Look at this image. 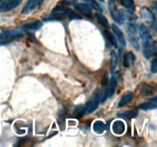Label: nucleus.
Here are the masks:
<instances>
[{"mask_svg":"<svg viewBox=\"0 0 157 147\" xmlns=\"http://www.w3.org/2000/svg\"><path fill=\"white\" fill-rule=\"evenodd\" d=\"M23 31L21 28L19 29H11V30H6L0 32V41H5V40L13 38L15 37L18 36L23 33Z\"/></svg>","mask_w":157,"mask_h":147,"instance_id":"nucleus-7","label":"nucleus"},{"mask_svg":"<svg viewBox=\"0 0 157 147\" xmlns=\"http://www.w3.org/2000/svg\"><path fill=\"white\" fill-rule=\"evenodd\" d=\"M120 3L127 10L133 12L135 10V3L133 0H120Z\"/></svg>","mask_w":157,"mask_h":147,"instance_id":"nucleus-19","label":"nucleus"},{"mask_svg":"<svg viewBox=\"0 0 157 147\" xmlns=\"http://www.w3.org/2000/svg\"><path fill=\"white\" fill-rule=\"evenodd\" d=\"M111 28L113 30V32L114 33L115 36H116L117 39L118 40V41L120 42L121 46L124 47L126 45V40H125V37H124V33H123L122 31L120 29V28L116 24L113 23L111 24Z\"/></svg>","mask_w":157,"mask_h":147,"instance_id":"nucleus-10","label":"nucleus"},{"mask_svg":"<svg viewBox=\"0 0 157 147\" xmlns=\"http://www.w3.org/2000/svg\"><path fill=\"white\" fill-rule=\"evenodd\" d=\"M150 70H151V72L153 74H156V71H157V61H156V58H155L153 60V61H152L151 68H150Z\"/></svg>","mask_w":157,"mask_h":147,"instance_id":"nucleus-25","label":"nucleus"},{"mask_svg":"<svg viewBox=\"0 0 157 147\" xmlns=\"http://www.w3.org/2000/svg\"><path fill=\"white\" fill-rule=\"evenodd\" d=\"M155 90L154 87H153L150 84H147V83H144L141 85L140 89V93L143 96H152L155 93Z\"/></svg>","mask_w":157,"mask_h":147,"instance_id":"nucleus-11","label":"nucleus"},{"mask_svg":"<svg viewBox=\"0 0 157 147\" xmlns=\"http://www.w3.org/2000/svg\"><path fill=\"white\" fill-rule=\"evenodd\" d=\"M41 26H42V22L41 21H39V20H35L34 21H31V22L23 24L20 28L25 32H28V31L38 30Z\"/></svg>","mask_w":157,"mask_h":147,"instance_id":"nucleus-9","label":"nucleus"},{"mask_svg":"<svg viewBox=\"0 0 157 147\" xmlns=\"http://www.w3.org/2000/svg\"><path fill=\"white\" fill-rule=\"evenodd\" d=\"M156 103L153 102V101H149V102L144 103L141 104L139 107L140 109L143 110H154L156 108Z\"/></svg>","mask_w":157,"mask_h":147,"instance_id":"nucleus-24","label":"nucleus"},{"mask_svg":"<svg viewBox=\"0 0 157 147\" xmlns=\"http://www.w3.org/2000/svg\"><path fill=\"white\" fill-rule=\"evenodd\" d=\"M126 126L124 123L121 120H117L113 124V131L117 135H121L124 133Z\"/></svg>","mask_w":157,"mask_h":147,"instance_id":"nucleus-14","label":"nucleus"},{"mask_svg":"<svg viewBox=\"0 0 157 147\" xmlns=\"http://www.w3.org/2000/svg\"><path fill=\"white\" fill-rule=\"evenodd\" d=\"M135 60H136V57H135L134 54L132 51H129L124 55V59H123V64L124 67L128 68L130 66L134 64Z\"/></svg>","mask_w":157,"mask_h":147,"instance_id":"nucleus-12","label":"nucleus"},{"mask_svg":"<svg viewBox=\"0 0 157 147\" xmlns=\"http://www.w3.org/2000/svg\"><path fill=\"white\" fill-rule=\"evenodd\" d=\"M126 21H127V33H128L129 39L136 51L140 50L139 40L137 35V26H136V17L132 13L127 14Z\"/></svg>","mask_w":157,"mask_h":147,"instance_id":"nucleus-2","label":"nucleus"},{"mask_svg":"<svg viewBox=\"0 0 157 147\" xmlns=\"http://www.w3.org/2000/svg\"><path fill=\"white\" fill-rule=\"evenodd\" d=\"M84 2L90 6L91 9H94V10L98 11V12H102V9H101V6L99 3L96 1V0H84Z\"/></svg>","mask_w":157,"mask_h":147,"instance_id":"nucleus-23","label":"nucleus"},{"mask_svg":"<svg viewBox=\"0 0 157 147\" xmlns=\"http://www.w3.org/2000/svg\"><path fill=\"white\" fill-rule=\"evenodd\" d=\"M74 7L75 8L78 12L82 14L84 17L87 18H92V12H91V8L87 4H84V3H78V4L74 5Z\"/></svg>","mask_w":157,"mask_h":147,"instance_id":"nucleus-8","label":"nucleus"},{"mask_svg":"<svg viewBox=\"0 0 157 147\" xmlns=\"http://www.w3.org/2000/svg\"><path fill=\"white\" fill-rule=\"evenodd\" d=\"M95 18H96L98 22L102 26L103 28L106 29H109L110 28V24H109V21L107 20V18L104 16V15H102L101 13H99V12H96L94 15Z\"/></svg>","mask_w":157,"mask_h":147,"instance_id":"nucleus-17","label":"nucleus"},{"mask_svg":"<svg viewBox=\"0 0 157 147\" xmlns=\"http://www.w3.org/2000/svg\"><path fill=\"white\" fill-rule=\"evenodd\" d=\"M106 130V125L101 120H97L94 123V130L97 133H103Z\"/></svg>","mask_w":157,"mask_h":147,"instance_id":"nucleus-21","label":"nucleus"},{"mask_svg":"<svg viewBox=\"0 0 157 147\" xmlns=\"http://www.w3.org/2000/svg\"><path fill=\"white\" fill-rule=\"evenodd\" d=\"M117 87V81L116 77H112L111 80L108 82L107 85V93H108V98H110V96H112L114 93L115 90H116Z\"/></svg>","mask_w":157,"mask_h":147,"instance_id":"nucleus-18","label":"nucleus"},{"mask_svg":"<svg viewBox=\"0 0 157 147\" xmlns=\"http://www.w3.org/2000/svg\"><path fill=\"white\" fill-rule=\"evenodd\" d=\"M117 61H118V58H117V53L114 51H111L110 55V69L112 74H114L117 65Z\"/></svg>","mask_w":157,"mask_h":147,"instance_id":"nucleus-15","label":"nucleus"},{"mask_svg":"<svg viewBox=\"0 0 157 147\" xmlns=\"http://www.w3.org/2000/svg\"><path fill=\"white\" fill-rule=\"evenodd\" d=\"M44 0H28L25 6L21 10L22 14H29L31 12L36 9L39 6H41Z\"/></svg>","mask_w":157,"mask_h":147,"instance_id":"nucleus-5","label":"nucleus"},{"mask_svg":"<svg viewBox=\"0 0 157 147\" xmlns=\"http://www.w3.org/2000/svg\"><path fill=\"white\" fill-rule=\"evenodd\" d=\"M86 113L85 107L83 105H79L75 108V113H74V116L77 119H80V118L82 117Z\"/></svg>","mask_w":157,"mask_h":147,"instance_id":"nucleus-22","label":"nucleus"},{"mask_svg":"<svg viewBox=\"0 0 157 147\" xmlns=\"http://www.w3.org/2000/svg\"><path fill=\"white\" fill-rule=\"evenodd\" d=\"M22 0H6L0 6V11L2 12H7L18 7Z\"/></svg>","mask_w":157,"mask_h":147,"instance_id":"nucleus-6","label":"nucleus"},{"mask_svg":"<svg viewBox=\"0 0 157 147\" xmlns=\"http://www.w3.org/2000/svg\"><path fill=\"white\" fill-rule=\"evenodd\" d=\"M138 116V111L136 110H127V111L122 112L117 114L118 117H122L126 119H132L136 118Z\"/></svg>","mask_w":157,"mask_h":147,"instance_id":"nucleus-16","label":"nucleus"},{"mask_svg":"<svg viewBox=\"0 0 157 147\" xmlns=\"http://www.w3.org/2000/svg\"><path fill=\"white\" fill-rule=\"evenodd\" d=\"M100 103V92L98 89H96L94 90V92L92 94L91 98L90 99V100L86 104L85 107L86 110V113L89 114V113H91L98 108V105H99Z\"/></svg>","mask_w":157,"mask_h":147,"instance_id":"nucleus-3","label":"nucleus"},{"mask_svg":"<svg viewBox=\"0 0 157 147\" xmlns=\"http://www.w3.org/2000/svg\"><path fill=\"white\" fill-rule=\"evenodd\" d=\"M140 15L150 25L153 26L156 29V17L150 9L147 7H143L140 9Z\"/></svg>","mask_w":157,"mask_h":147,"instance_id":"nucleus-4","label":"nucleus"},{"mask_svg":"<svg viewBox=\"0 0 157 147\" xmlns=\"http://www.w3.org/2000/svg\"><path fill=\"white\" fill-rule=\"evenodd\" d=\"M104 37L107 38V41L110 43V44H112L115 48H117L118 45H117V38H115L114 35H113V34L110 33L109 31L105 30L104 31Z\"/></svg>","mask_w":157,"mask_h":147,"instance_id":"nucleus-20","label":"nucleus"},{"mask_svg":"<svg viewBox=\"0 0 157 147\" xmlns=\"http://www.w3.org/2000/svg\"><path fill=\"white\" fill-rule=\"evenodd\" d=\"M133 100V93L130 91L127 92V93H125L122 96H121V100H120L119 103H118V107H124V106L127 105L129 103L131 102Z\"/></svg>","mask_w":157,"mask_h":147,"instance_id":"nucleus-13","label":"nucleus"},{"mask_svg":"<svg viewBox=\"0 0 157 147\" xmlns=\"http://www.w3.org/2000/svg\"><path fill=\"white\" fill-rule=\"evenodd\" d=\"M139 34L140 36L144 58L150 59L156 51V44L153 41L151 32L147 25L141 24L139 27Z\"/></svg>","mask_w":157,"mask_h":147,"instance_id":"nucleus-1","label":"nucleus"}]
</instances>
